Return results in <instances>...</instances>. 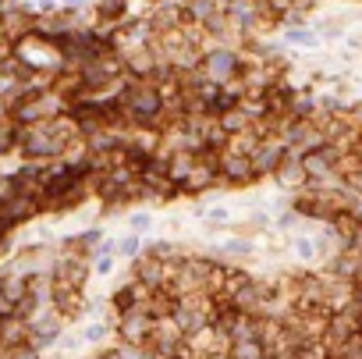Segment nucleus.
<instances>
[{
    "instance_id": "f257e3e1",
    "label": "nucleus",
    "mask_w": 362,
    "mask_h": 359,
    "mask_svg": "<svg viewBox=\"0 0 362 359\" xmlns=\"http://www.w3.org/2000/svg\"><path fill=\"white\" fill-rule=\"evenodd\" d=\"M242 64H245V57H242L235 47H214V50L199 54V64H196V72L224 86V82H238V75H242Z\"/></svg>"
},
{
    "instance_id": "f03ea898",
    "label": "nucleus",
    "mask_w": 362,
    "mask_h": 359,
    "mask_svg": "<svg viewBox=\"0 0 362 359\" xmlns=\"http://www.w3.org/2000/svg\"><path fill=\"white\" fill-rule=\"evenodd\" d=\"M217 174L224 186H245L252 182V164L245 153H235V149H221L217 153Z\"/></svg>"
},
{
    "instance_id": "7ed1b4c3",
    "label": "nucleus",
    "mask_w": 362,
    "mask_h": 359,
    "mask_svg": "<svg viewBox=\"0 0 362 359\" xmlns=\"http://www.w3.org/2000/svg\"><path fill=\"white\" fill-rule=\"evenodd\" d=\"M93 8H96V22L100 25H110V29H117L128 18V11H132L128 0H96Z\"/></svg>"
},
{
    "instance_id": "20e7f679",
    "label": "nucleus",
    "mask_w": 362,
    "mask_h": 359,
    "mask_svg": "<svg viewBox=\"0 0 362 359\" xmlns=\"http://www.w3.org/2000/svg\"><path fill=\"white\" fill-rule=\"evenodd\" d=\"M124 224H128V232L146 235V232L153 228V214H149V210H132V214L124 217Z\"/></svg>"
},
{
    "instance_id": "39448f33",
    "label": "nucleus",
    "mask_w": 362,
    "mask_h": 359,
    "mask_svg": "<svg viewBox=\"0 0 362 359\" xmlns=\"http://www.w3.org/2000/svg\"><path fill=\"white\" fill-rule=\"evenodd\" d=\"M107 334H110L107 324H86V327L78 331V345H100Z\"/></svg>"
},
{
    "instance_id": "423d86ee",
    "label": "nucleus",
    "mask_w": 362,
    "mask_h": 359,
    "mask_svg": "<svg viewBox=\"0 0 362 359\" xmlns=\"http://www.w3.org/2000/svg\"><path fill=\"white\" fill-rule=\"evenodd\" d=\"M117 253L121 256H128V260H135L139 253H142V235H135V232H128L121 242H117Z\"/></svg>"
},
{
    "instance_id": "0eeeda50",
    "label": "nucleus",
    "mask_w": 362,
    "mask_h": 359,
    "mask_svg": "<svg viewBox=\"0 0 362 359\" xmlns=\"http://www.w3.org/2000/svg\"><path fill=\"white\" fill-rule=\"evenodd\" d=\"M284 43H295V47H313V43H316V36H313V33H305V29H288V33H284Z\"/></svg>"
},
{
    "instance_id": "6e6552de",
    "label": "nucleus",
    "mask_w": 362,
    "mask_h": 359,
    "mask_svg": "<svg viewBox=\"0 0 362 359\" xmlns=\"http://www.w3.org/2000/svg\"><path fill=\"white\" fill-rule=\"evenodd\" d=\"M203 217H206V224H228V221H231L228 207H214V210H203Z\"/></svg>"
},
{
    "instance_id": "1a4fd4ad",
    "label": "nucleus",
    "mask_w": 362,
    "mask_h": 359,
    "mask_svg": "<svg viewBox=\"0 0 362 359\" xmlns=\"http://www.w3.org/2000/svg\"><path fill=\"white\" fill-rule=\"evenodd\" d=\"M93 4V0H61V8L64 11H71V15H78V11H86Z\"/></svg>"
}]
</instances>
